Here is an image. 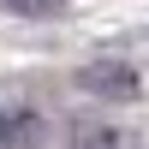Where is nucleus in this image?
<instances>
[{
	"label": "nucleus",
	"mask_w": 149,
	"mask_h": 149,
	"mask_svg": "<svg viewBox=\"0 0 149 149\" xmlns=\"http://www.w3.org/2000/svg\"><path fill=\"white\" fill-rule=\"evenodd\" d=\"M78 90L95 95V102H137L143 95V78L131 60H90V66L78 72Z\"/></svg>",
	"instance_id": "obj_1"
},
{
	"label": "nucleus",
	"mask_w": 149,
	"mask_h": 149,
	"mask_svg": "<svg viewBox=\"0 0 149 149\" xmlns=\"http://www.w3.org/2000/svg\"><path fill=\"white\" fill-rule=\"evenodd\" d=\"M72 0H0V12H12V18H60Z\"/></svg>",
	"instance_id": "obj_4"
},
{
	"label": "nucleus",
	"mask_w": 149,
	"mask_h": 149,
	"mask_svg": "<svg viewBox=\"0 0 149 149\" xmlns=\"http://www.w3.org/2000/svg\"><path fill=\"white\" fill-rule=\"evenodd\" d=\"M42 137H48V125L36 107H24V102L0 107V149H42Z\"/></svg>",
	"instance_id": "obj_3"
},
{
	"label": "nucleus",
	"mask_w": 149,
	"mask_h": 149,
	"mask_svg": "<svg viewBox=\"0 0 149 149\" xmlns=\"http://www.w3.org/2000/svg\"><path fill=\"white\" fill-rule=\"evenodd\" d=\"M66 149H143V137L131 125H119V119L90 113V119H72L66 125Z\"/></svg>",
	"instance_id": "obj_2"
}]
</instances>
